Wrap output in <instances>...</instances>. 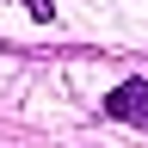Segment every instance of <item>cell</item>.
<instances>
[{
	"instance_id": "1",
	"label": "cell",
	"mask_w": 148,
	"mask_h": 148,
	"mask_svg": "<svg viewBox=\"0 0 148 148\" xmlns=\"http://www.w3.org/2000/svg\"><path fill=\"white\" fill-rule=\"evenodd\" d=\"M105 117H117V123H136L148 130V80H123L117 92L105 99Z\"/></svg>"
},
{
	"instance_id": "2",
	"label": "cell",
	"mask_w": 148,
	"mask_h": 148,
	"mask_svg": "<svg viewBox=\"0 0 148 148\" xmlns=\"http://www.w3.org/2000/svg\"><path fill=\"white\" fill-rule=\"evenodd\" d=\"M25 12H31V18H49L56 6H49V0H25Z\"/></svg>"
}]
</instances>
